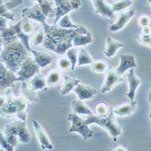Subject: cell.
<instances>
[{"label": "cell", "instance_id": "cell-1", "mask_svg": "<svg viewBox=\"0 0 151 151\" xmlns=\"http://www.w3.org/2000/svg\"><path fill=\"white\" fill-rule=\"evenodd\" d=\"M35 91L30 89L26 82H22L21 93H14L7 88L0 94V116L7 119L17 117L26 121L31 103L37 100Z\"/></svg>", "mask_w": 151, "mask_h": 151}, {"label": "cell", "instance_id": "cell-2", "mask_svg": "<svg viewBox=\"0 0 151 151\" xmlns=\"http://www.w3.org/2000/svg\"><path fill=\"white\" fill-rule=\"evenodd\" d=\"M42 28L45 34L43 47L58 55L65 53L69 48L73 46L72 43L73 37L87 30L81 25L77 29H64L55 24L53 26L47 24Z\"/></svg>", "mask_w": 151, "mask_h": 151}, {"label": "cell", "instance_id": "cell-3", "mask_svg": "<svg viewBox=\"0 0 151 151\" xmlns=\"http://www.w3.org/2000/svg\"><path fill=\"white\" fill-rule=\"evenodd\" d=\"M27 50L18 40L4 42L0 51V62L10 71L16 73L21 63L27 58Z\"/></svg>", "mask_w": 151, "mask_h": 151}, {"label": "cell", "instance_id": "cell-4", "mask_svg": "<svg viewBox=\"0 0 151 151\" xmlns=\"http://www.w3.org/2000/svg\"><path fill=\"white\" fill-rule=\"evenodd\" d=\"M3 134L8 143L14 148L19 143H28L31 140L26 122L21 120L6 124Z\"/></svg>", "mask_w": 151, "mask_h": 151}, {"label": "cell", "instance_id": "cell-5", "mask_svg": "<svg viewBox=\"0 0 151 151\" xmlns=\"http://www.w3.org/2000/svg\"><path fill=\"white\" fill-rule=\"evenodd\" d=\"M85 120L88 124L96 123L104 128L112 136L114 142H117L118 136L122 134V128L115 117L112 108L109 114L106 117H100L91 114Z\"/></svg>", "mask_w": 151, "mask_h": 151}, {"label": "cell", "instance_id": "cell-6", "mask_svg": "<svg viewBox=\"0 0 151 151\" xmlns=\"http://www.w3.org/2000/svg\"><path fill=\"white\" fill-rule=\"evenodd\" d=\"M68 120L71 123L68 130L70 132L79 133L85 140L93 137L94 132L88 127L86 120L79 117L76 113H69Z\"/></svg>", "mask_w": 151, "mask_h": 151}, {"label": "cell", "instance_id": "cell-7", "mask_svg": "<svg viewBox=\"0 0 151 151\" xmlns=\"http://www.w3.org/2000/svg\"><path fill=\"white\" fill-rule=\"evenodd\" d=\"M40 68L39 65L33 59L27 57L21 63L16 72L18 81L22 82L30 79L40 72Z\"/></svg>", "mask_w": 151, "mask_h": 151}, {"label": "cell", "instance_id": "cell-8", "mask_svg": "<svg viewBox=\"0 0 151 151\" xmlns=\"http://www.w3.org/2000/svg\"><path fill=\"white\" fill-rule=\"evenodd\" d=\"M54 1L56 4L55 25L62 17L68 14L71 11L78 9L81 5L77 2L71 0H54Z\"/></svg>", "mask_w": 151, "mask_h": 151}, {"label": "cell", "instance_id": "cell-9", "mask_svg": "<svg viewBox=\"0 0 151 151\" xmlns=\"http://www.w3.org/2000/svg\"><path fill=\"white\" fill-rule=\"evenodd\" d=\"M106 75L104 84L100 91L106 93L111 91L118 83L123 82V79L112 67H109L106 70Z\"/></svg>", "mask_w": 151, "mask_h": 151}, {"label": "cell", "instance_id": "cell-10", "mask_svg": "<svg viewBox=\"0 0 151 151\" xmlns=\"http://www.w3.org/2000/svg\"><path fill=\"white\" fill-rule=\"evenodd\" d=\"M22 18H26L30 19H33L41 23L42 27L47 24L46 19L47 17L42 9L40 4L36 3L34 6L30 8H26L22 10Z\"/></svg>", "mask_w": 151, "mask_h": 151}, {"label": "cell", "instance_id": "cell-11", "mask_svg": "<svg viewBox=\"0 0 151 151\" xmlns=\"http://www.w3.org/2000/svg\"><path fill=\"white\" fill-rule=\"evenodd\" d=\"M16 82H18L17 76L0 62V91L12 86Z\"/></svg>", "mask_w": 151, "mask_h": 151}, {"label": "cell", "instance_id": "cell-12", "mask_svg": "<svg viewBox=\"0 0 151 151\" xmlns=\"http://www.w3.org/2000/svg\"><path fill=\"white\" fill-rule=\"evenodd\" d=\"M134 10H131L128 12H122L119 14L117 19L109 27V31L115 32L123 29L129 21L134 15Z\"/></svg>", "mask_w": 151, "mask_h": 151}, {"label": "cell", "instance_id": "cell-13", "mask_svg": "<svg viewBox=\"0 0 151 151\" xmlns=\"http://www.w3.org/2000/svg\"><path fill=\"white\" fill-rule=\"evenodd\" d=\"M137 67L135 62V57L134 55L126 53L120 55V62L118 68L116 69L117 72L120 75H123L128 70Z\"/></svg>", "mask_w": 151, "mask_h": 151}, {"label": "cell", "instance_id": "cell-14", "mask_svg": "<svg viewBox=\"0 0 151 151\" xmlns=\"http://www.w3.org/2000/svg\"><path fill=\"white\" fill-rule=\"evenodd\" d=\"M33 124L37 138L40 143L41 149L43 150H52L53 146L50 143L49 138L45 130L36 120H33Z\"/></svg>", "mask_w": 151, "mask_h": 151}, {"label": "cell", "instance_id": "cell-15", "mask_svg": "<svg viewBox=\"0 0 151 151\" xmlns=\"http://www.w3.org/2000/svg\"><path fill=\"white\" fill-rule=\"evenodd\" d=\"M73 90L81 100L91 99L97 94V90L94 88L84 84L79 83Z\"/></svg>", "mask_w": 151, "mask_h": 151}, {"label": "cell", "instance_id": "cell-16", "mask_svg": "<svg viewBox=\"0 0 151 151\" xmlns=\"http://www.w3.org/2000/svg\"><path fill=\"white\" fill-rule=\"evenodd\" d=\"M21 21L17 22L15 26L10 27H7L0 32V36L4 40V42H9L12 41L18 40V33L21 32Z\"/></svg>", "mask_w": 151, "mask_h": 151}, {"label": "cell", "instance_id": "cell-17", "mask_svg": "<svg viewBox=\"0 0 151 151\" xmlns=\"http://www.w3.org/2000/svg\"><path fill=\"white\" fill-rule=\"evenodd\" d=\"M128 81L129 85V92L126 94V95L129 97L131 101H132V100H134L137 88L142 82L141 80L138 79V78L135 75L134 68L129 69V72L128 75Z\"/></svg>", "mask_w": 151, "mask_h": 151}, {"label": "cell", "instance_id": "cell-18", "mask_svg": "<svg viewBox=\"0 0 151 151\" xmlns=\"http://www.w3.org/2000/svg\"><path fill=\"white\" fill-rule=\"evenodd\" d=\"M93 3L95 12L97 14L112 19L114 17V12L111 7L108 6L105 0H91Z\"/></svg>", "mask_w": 151, "mask_h": 151}, {"label": "cell", "instance_id": "cell-19", "mask_svg": "<svg viewBox=\"0 0 151 151\" xmlns=\"http://www.w3.org/2000/svg\"><path fill=\"white\" fill-rule=\"evenodd\" d=\"M31 52L34 56V60L40 68H44L51 64L53 61V57L49 54L43 52L36 51L35 50H31Z\"/></svg>", "mask_w": 151, "mask_h": 151}, {"label": "cell", "instance_id": "cell-20", "mask_svg": "<svg viewBox=\"0 0 151 151\" xmlns=\"http://www.w3.org/2000/svg\"><path fill=\"white\" fill-rule=\"evenodd\" d=\"M92 35L88 30L80 32L76 35L72 40L73 45L74 47L85 46L92 42Z\"/></svg>", "mask_w": 151, "mask_h": 151}, {"label": "cell", "instance_id": "cell-21", "mask_svg": "<svg viewBox=\"0 0 151 151\" xmlns=\"http://www.w3.org/2000/svg\"><path fill=\"white\" fill-rule=\"evenodd\" d=\"M123 47H124L123 44L110 37H107L106 47L104 51L105 56L109 58L114 56L117 52L118 50Z\"/></svg>", "mask_w": 151, "mask_h": 151}, {"label": "cell", "instance_id": "cell-22", "mask_svg": "<svg viewBox=\"0 0 151 151\" xmlns=\"http://www.w3.org/2000/svg\"><path fill=\"white\" fill-rule=\"evenodd\" d=\"M137 102L131 101L129 103L119 106L115 108H112V112L114 114H117L120 116H127L131 115L136 109Z\"/></svg>", "mask_w": 151, "mask_h": 151}, {"label": "cell", "instance_id": "cell-23", "mask_svg": "<svg viewBox=\"0 0 151 151\" xmlns=\"http://www.w3.org/2000/svg\"><path fill=\"white\" fill-rule=\"evenodd\" d=\"M81 82V81L68 76H64V81L60 91L61 95L65 96L69 94L77 85Z\"/></svg>", "mask_w": 151, "mask_h": 151}, {"label": "cell", "instance_id": "cell-24", "mask_svg": "<svg viewBox=\"0 0 151 151\" xmlns=\"http://www.w3.org/2000/svg\"><path fill=\"white\" fill-rule=\"evenodd\" d=\"M71 108L76 114H83L88 116L93 114V112L89 107L81 100H76L73 101Z\"/></svg>", "mask_w": 151, "mask_h": 151}, {"label": "cell", "instance_id": "cell-25", "mask_svg": "<svg viewBox=\"0 0 151 151\" xmlns=\"http://www.w3.org/2000/svg\"><path fill=\"white\" fill-rule=\"evenodd\" d=\"M111 108L109 105L105 102H99L95 105L94 111L96 116L100 117L107 116L110 112Z\"/></svg>", "mask_w": 151, "mask_h": 151}, {"label": "cell", "instance_id": "cell-26", "mask_svg": "<svg viewBox=\"0 0 151 151\" xmlns=\"http://www.w3.org/2000/svg\"><path fill=\"white\" fill-rule=\"evenodd\" d=\"M31 89L33 91L41 90L45 86L46 79L42 74L35 75L30 81Z\"/></svg>", "mask_w": 151, "mask_h": 151}, {"label": "cell", "instance_id": "cell-27", "mask_svg": "<svg viewBox=\"0 0 151 151\" xmlns=\"http://www.w3.org/2000/svg\"><path fill=\"white\" fill-rule=\"evenodd\" d=\"M93 62L90 55L88 53L86 50L84 48H81L79 50V52L78 55V65H88L92 64Z\"/></svg>", "mask_w": 151, "mask_h": 151}, {"label": "cell", "instance_id": "cell-28", "mask_svg": "<svg viewBox=\"0 0 151 151\" xmlns=\"http://www.w3.org/2000/svg\"><path fill=\"white\" fill-rule=\"evenodd\" d=\"M61 74L60 71L54 70L50 71L46 79V83L49 86H54L59 83L61 80Z\"/></svg>", "mask_w": 151, "mask_h": 151}, {"label": "cell", "instance_id": "cell-29", "mask_svg": "<svg viewBox=\"0 0 151 151\" xmlns=\"http://www.w3.org/2000/svg\"><path fill=\"white\" fill-rule=\"evenodd\" d=\"M58 26L64 29H77L81 25H76L73 24L68 14L62 17L56 24Z\"/></svg>", "mask_w": 151, "mask_h": 151}, {"label": "cell", "instance_id": "cell-30", "mask_svg": "<svg viewBox=\"0 0 151 151\" xmlns=\"http://www.w3.org/2000/svg\"><path fill=\"white\" fill-rule=\"evenodd\" d=\"M66 56L70 60L71 67V70H74L75 66L77 64V60H78V50L77 48H69L67 51L65 52Z\"/></svg>", "mask_w": 151, "mask_h": 151}, {"label": "cell", "instance_id": "cell-31", "mask_svg": "<svg viewBox=\"0 0 151 151\" xmlns=\"http://www.w3.org/2000/svg\"><path fill=\"white\" fill-rule=\"evenodd\" d=\"M132 4L131 0H120L113 4L111 7L113 12H119L131 6Z\"/></svg>", "mask_w": 151, "mask_h": 151}, {"label": "cell", "instance_id": "cell-32", "mask_svg": "<svg viewBox=\"0 0 151 151\" xmlns=\"http://www.w3.org/2000/svg\"><path fill=\"white\" fill-rule=\"evenodd\" d=\"M21 21V27L22 31L26 33L30 34L34 30V24L32 21L26 18H22V19Z\"/></svg>", "mask_w": 151, "mask_h": 151}, {"label": "cell", "instance_id": "cell-33", "mask_svg": "<svg viewBox=\"0 0 151 151\" xmlns=\"http://www.w3.org/2000/svg\"><path fill=\"white\" fill-rule=\"evenodd\" d=\"M18 38L19 39L20 42L25 47L29 52H31L32 48L29 44V40L31 37V35L27 33H24L23 31H21L18 33Z\"/></svg>", "mask_w": 151, "mask_h": 151}, {"label": "cell", "instance_id": "cell-34", "mask_svg": "<svg viewBox=\"0 0 151 151\" xmlns=\"http://www.w3.org/2000/svg\"><path fill=\"white\" fill-rule=\"evenodd\" d=\"M91 68L96 72H104L108 68V64L104 60H97L94 62H93L91 64Z\"/></svg>", "mask_w": 151, "mask_h": 151}, {"label": "cell", "instance_id": "cell-35", "mask_svg": "<svg viewBox=\"0 0 151 151\" xmlns=\"http://www.w3.org/2000/svg\"><path fill=\"white\" fill-rule=\"evenodd\" d=\"M9 10L6 4L0 1V16L14 21L15 19V15L10 13Z\"/></svg>", "mask_w": 151, "mask_h": 151}, {"label": "cell", "instance_id": "cell-36", "mask_svg": "<svg viewBox=\"0 0 151 151\" xmlns=\"http://www.w3.org/2000/svg\"><path fill=\"white\" fill-rule=\"evenodd\" d=\"M44 31L43 28L41 29L40 30L37 31L35 34L33 35V43L35 46H37L42 44L44 40Z\"/></svg>", "mask_w": 151, "mask_h": 151}, {"label": "cell", "instance_id": "cell-37", "mask_svg": "<svg viewBox=\"0 0 151 151\" xmlns=\"http://www.w3.org/2000/svg\"><path fill=\"white\" fill-rule=\"evenodd\" d=\"M58 65L59 67L63 70H67L71 69V62L67 56L60 58L58 61Z\"/></svg>", "mask_w": 151, "mask_h": 151}, {"label": "cell", "instance_id": "cell-38", "mask_svg": "<svg viewBox=\"0 0 151 151\" xmlns=\"http://www.w3.org/2000/svg\"><path fill=\"white\" fill-rule=\"evenodd\" d=\"M0 147L7 151H13L15 149L8 143L4 134L1 131H0Z\"/></svg>", "mask_w": 151, "mask_h": 151}, {"label": "cell", "instance_id": "cell-39", "mask_svg": "<svg viewBox=\"0 0 151 151\" xmlns=\"http://www.w3.org/2000/svg\"><path fill=\"white\" fill-rule=\"evenodd\" d=\"M137 39L138 41L142 44L147 45L150 47V35H145L139 34L137 36Z\"/></svg>", "mask_w": 151, "mask_h": 151}, {"label": "cell", "instance_id": "cell-40", "mask_svg": "<svg viewBox=\"0 0 151 151\" xmlns=\"http://www.w3.org/2000/svg\"><path fill=\"white\" fill-rule=\"evenodd\" d=\"M138 22H139V25L140 27H145V26H148L150 24V18L149 17H147L146 15H143L140 17L139 20H138Z\"/></svg>", "mask_w": 151, "mask_h": 151}, {"label": "cell", "instance_id": "cell-41", "mask_svg": "<svg viewBox=\"0 0 151 151\" xmlns=\"http://www.w3.org/2000/svg\"><path fill=\"white\" fill-rule=\"evenodd\" d=\"M140 34L145 35H150V27L149 26L142 27L141 29H140Z\"/></svg>", "mask_w": 151, "mask_h": 151}, {"label": "cell", "instance_id": "cell-42", "mask_svg": "<svg viewBox=\"0 0 151 151\" xmlns=\"http://www.w3.org/2000/svg\"><path fill=\"white\" fill-rule=\"evenodd\" d=\"M113 150H127V148L123 146H116Z\"/></svg>", "mask_w": 151, "mask_h": 151}, {"label": "cell", "instance_id": "cell-43", "mask_svg": "<svg viewBox=\"0 0 151 151\" xmlns=\"http://www.w3.org/2000/svg\"><path fill=\"white\" fill-rule=\"evenodd\" d=\"M4 40L2 38V37L0 36V51L2 50L3 48V44H4Z\"/></svg>", "mask_w": 151, "mask_h": 151}, {"label": "cell", "instance_id": "cell-44", "mask_svg": "<svg viewBox=\"0 0 151 151\" xmlns=\"http://www.w3.org/2000/svg\"><path fill=\"white\" fill-rule=\"evenodd\" d=\"M34 1H37V3H39V4H41V3H42V1H43V0H34Z\"/></svg>", "mask_w": 151, "mask_h": 151}, {"label": "cell", "instance_id": "cell-45", "mask_svg": "<svg viewBox=\"0 0 151 151\" xmlns=\"http://www.w3.org/2000/svg\"><path fill=\"white\" fill-rule=\"evenodd\" d=\"M8 1H11V0H8Z\"/></svg>", "mask_w": 151, "mask_h": 151}]
</instances>
